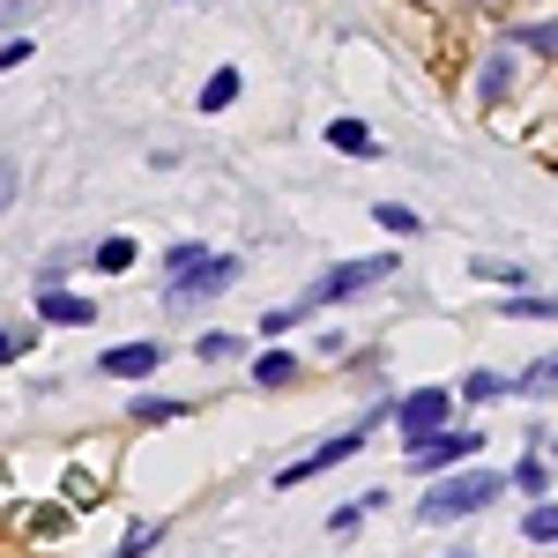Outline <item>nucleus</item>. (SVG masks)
<instances>
[{"instance_id":"nucleus-1","label":"nucleus","mask_w":558,"mask_h":558,"mask_svg":"<svg viewBox=\"0 0 558 558\" xmlns=\"http://www.w3.org/2000/svg\"><path fill=\"white\" fill-rule=\"evenodd\" d=\"M499 492H507V476H499V470H454V476H439L425 499H417V521L447 529V521H462V514H484Z\"/></svg>"},{"instance_id":"nucleus-2","label":"nucleus","mask_w":558,"mask_h":558,"mask_svg":"<svg viewBox=\"0 0 558 558\" xmlns=\"http://www.w3.org/2000/svg\"><path fill=\"white\" fill-rule=\"evenodd\" d=\"M387 417L402 432V447H425V439H439V432L454 425V387H410Z\"/></svg>"},{"instance_id":"nucleus-3","label":"nucleus","mask_w":558,"mask_h":558,"mask_svg":"<svg viewBox=\"0 0 558 558\" xmlns=\"http://www.w3.org/2000/svg\"><path fill=\"white\" fill-rule=\"evenodd\" d=\"M402 260L395 254H365V260H343V268H328L313 291H305V305H343V299H357V291H373V283H387Z\"/></svg>"},{"instance_id":"nucleus-4","label":"nucleus","mask_w":558,"mask_h":558,"mask_svg":"<svg viewBox=\"0 0 558 558\" xmlns=\"http://www.w3.org/2000/svg\"><path fill=\"white\" fill-rule=\"evenodd\" d=\"M476 454H484V432H439V439H425V447H410V470H425V476H439V470H462V462H476Z\"/></svg>"},{"instance_id":"nucleus-5","label":"nucleus","mask_w":558,"mask_h":558,"mask_svg":"<svg viewBox=\"0 0 558 558\" xmlns=\"http://www.w3.org/2000/svg\"><path fill=\"white\" fill-rule=\"evenodd\" d=\"M373 425H380V410H373L365 425H350V432H336V439H320V447H313L305 462H291V470L276 476V484H305V476H320V470H336V462H350V454L365 447V432H373Z\"/></svg>"},{"instance_id":"nucleus-6","label":"nucleus","mask_w":558,"mask_h":558,"mask_svg":"<svg viewBox=\"0 0 558 558\" xmlns=\"http://www.w3.org/2000/svg\"><path fill=\"white\" fill-rule=\"evenodd\" d=\"M231 283H239V260H231V254H209L194 276L165 283V305H202V299H216V291H231Z\"/></svg>"},{"instance_id":"nucleus-7","label":"nucleus","mask_w":558,"mask_h":558,"mask_svg":"<svg viewBox=\"0 0 558 558\" xmlns=\"http://www.w3.org/2000/svg\"><path fill=\"white\" fill-rule=\"evenodd\" d=\"M157 365H165V350H157V343H120V350H105L97 373H105V380H149Z\"/></svg>"},{"instance_id":"nucleus-8","label":"nucleus","mask_w":558,"mask_h":558,"mask_svg":"<svg viewBox=\"0 0 558 558\" xmlns=\"http://www.w3.org/2000/svg\"><path fill=\"white\" fill-rule=\"evenodd\" d=\"M38 313L52 320V328H83V320H97V305L75 299V291H38Z\"/></svg>"},{"instance_id":"nucleus-9","label":"nucleus","mask_w":558,"mask_h":558,"mask_svg":"<svg viewBox=\"0 0 558 558\" xmlns=\"http://www.w3.org/2000/svg\"><path fill=\"white\" fill-rule=\"evenodd\" d=\"M328 142H336L343 157H380V142H373L365 120H328Z\"/></svg>"},{"instance_id":"nucleus-10","label":"nucleus","mask_w":558,"mask_h":558,"mask_svg":"<svg viewBox=\"0 0 558 558\" xmlns=\"http://www.w3.org/2000/svg\"><path fill=\"white\" fill-rule=\"evenodd\" d=\"M254 380L260 387H291V380H299V357H291V350H260V357H254Z\"/></svg>"},{"instance_id":"nucleus-11","label":"nucleus","mask_w":558,"mask_h":558,"mask_svg":"<svg viewBox=\"0 0 558 558\" xmlns=\"http://www.w3.org/2000/svg\"><path fill=\"white\" fill-rule=\"evenodd\" d=\"M521 536H529V544H558V499L529 507V514H521Z\"/></svg>"},{"instance_id":"nucleus-12","label":"nucleus","mask_w":558,"mask_h":558,"mask_svg":"<svg viewBox=\"0 0 558 558\" xmlns=\"http://www.w3.org/2000/svg\"><path fill=\"white\" fill-rule=\"evenodd\" d=\"M514 395H558V350H551V357H536V365L521 373Z\"/></svg>"},{"instance_id":"nucleus-13","label":"nucleus","mask_w":558,"mask_h":558,"mask_svg":"<svg viewBox=\"0 0 558 558\" xmlns=\"http://www.w3.org/2000/svg\"><path fill=\"white\" fill-rule=\"evenodd\" d=\"M157 544H165V521H134L128 536H120V551H112V558H142V551H157Z\"/></svg>"},{"instance_id":"nucleus-14","label":"nucleus","mask_w":558,"mask_h":558,"mask_svg":"<svg viewBox=\"0 0 558 558\" xmlns=\"http://www.w3.org/2000/svg\"><path fill=\"white\" fill-rule=\"evenodd\" d=\"M476 89H484V97H507V89H514V60H507V52H492V60H484V75H476Z\"/></svg>"},{"instance_id":"nucleus-15","label":"nucleus","mask_w":558,"mask_h":558,"mask_svg":"<svg viewBox=\"0 0 558 558\" xmlns=\"http://www.w3.org/2000/svg\"><path fill=\"white\" fill-rule=\"evenodd\" d=\"M231 97H239V68H216V75H209V89H202V112H223Z\"/></svg>"},{"instance_id":"nucleus-16","label":"nucleus","mask_w":558,"mask_h":558,"mask_svg":"<svg viewBox=\"0 0 558 558\" xmlns=\"http://www.w3.org/2000/svg\"><path fill=\"white\" fill-rule=\"evenodd\" d=\"M89 268H105V276H128V268H134V239H105Z\"/></svg>"},{"instance_id":"nucleus-17","label":"nucleus","mask_w":558,"mask_h":558,"mask_svg":"<svg viewBox=\"0 0 558 558\" xmlns=\"http://www.w3.org/2000/svg\"><path fill=\"white\" fill-rule=\"evenodd\" d=\"M134 417H142V425H172V417H186V402H172V395H142Z\"/></svg>"},{"instance_id":"nucleus-18","label":"nucleus","mask_w":558,"mask_h":558,"mask_svg":"<svg viewBox=\"0 0 558 558\" xmlns=\"http://www.w3.org/2000/svg\"><path fill=\"white\" fill-rule=\"evenodd\" d=\"M202 260H209V246H194V239H186V246H172V254H165V283H179V276H194Z\"/></svg>"},{"instance_id":"nucleus-19","label":"nucleus","mask_w":558,"mask_h":558,"mask_svg":"<svg viewBox=\"0 0 558 558\" xmlns=\"http://www.w3.org/2000/svg\"><path fill=\"white\" fill-rule=\"evenodd\" d=\"M462 395H470V402H499V395H514V380H499V373H470Z\"/></svg>"},{"instance_id":"nucleus-20","label":"nucleus","mask_w":558,"mask_h":558,"mask_svg":"<svg viewBox=\"0 0 558 558\" xmlns=\"http://www.w3.org/2000/svg\"><path fill=\"white\" fill-rule=\"evenodd\" d=\"M470 268L484 276V283H514V291L529 283V268H521V260H470Z\"/></svg>"},{"instance_id":"nucleus-21","label":"nucleus","mask_w":558,"mask_h":558,"mask_svg":"<svg viewBox=\"0 0 558 558\" xmlns=\"http://www.w3.org/2000/svg\"><path fill=\"white\" fill-rule=\"evenodd\" d=\"M507 320H558V299H507Z\"/></svg>"},{"instance_id":"nucleus-22","label":"nucleus","mask_w":558,"mask_h":558,"mask_svg":"<svg viewBox=\"0 0 558 558\" xmlns=\"http://www.w3.org/2000/svg\"><path fill=\"white\" fill-rule=\"evenodd\" d=\"M514 45H536V52L558 60V23H514Z\"/></svg>"},{"instance_id":"nucleus-23","label":"nucleus","mask_w":558,"mask_h":558,"mask_svg":"<svg viewBox=\"0 0 558 558\" xmlns=\"http://www.w3.org/2000/svg\"><path fill=\"white\" fill-rule=\"evenodd\" d=\"M514 484L529 492V499H544V484H551V462H536V454H529V462H514Z\"/></svg>"},{"instance_id":"nucleus-24","label":"nucleus","mask_w":558,"mask_h":558,"mask_svg":"<svg viewBox=\"0 0 558 558\" xmlns=\"http://www.w3.org/2000/svg\"><path fill=\"white\" fill-rule=\"evenodd\" d=\"M373 216H380L387 231H402V239L417 231V209H402V202H373Z\"/></svg>"},{"instance_id":"nucleus-25","label":"nucleus","mask_w":558,"mask_h":558,"mask_svg":"<svg viewBox=\"0 0 558 558\" xmlns=\"http://www.w3.org/2000/svg\"><path fill=\"white\" fill-rule=\"evenodd\" d=\"M299 313H305V305H276V313H260V336H283V328H291Z\"/></svg>"},{"instance_id":"nucleus-26","label":"nucleus","mask_w":558,"mask_h":558,"mask_svg":"<svg viewBox=\"0 0 558 558\" xmlns=\"http://www.w3.org/2000/svg\"><path fill=\"white\" fill-rule=\"evenodd\" d=\"M357 521H365V507H336L328 514V536H357Z\"/></svg>"},{"instance_id":"nucleus-27","label":"nucleus","mask_w":558,"mask_h":558,"mask_svg":"<svg viewBox=\"0 0 558 558\" xmlns=\"http://www.w3.org/2000/svg\"><path fill=\"white\" fill-rule=\"evenodd\" d=\"M194 350H202L209 365H223V357H231V350H239V343H231V336H202V343H194Z\"/></svg>"},{"instance_id":"nucleus-28","label":"nucleus","mask_w":558,"mask_h":558,"mask_svg":"<svg viewBox=\"0 0 558 558\" xmlns=\"http://www.w3.org/2000/svg\"><path fill=\"white\" fill-rule=\"evenodd\" d=\"M23 60H31V38H8V45H0V75H8V68H23Z\"/></svg>"},{"instance_id":"nucleus-29","label":"nucleus","mask_w":558,"mask_h":558,"mask_svg":"<svg viewBox=\"0 0 558 558\" xmlns=\"http://www.w3.org/2000/svg\"><path fill=\"white\" fill-rule=\"evenodd\" d=\"M8 186H15V172H8V165H0V209H8Z\"/></svg>"},{"instance_id":"nucleus-30","label":"nucleus","mask_w":558,"mask_h":558,"mask_svg":"<svg viewBox=\"0 0 558 558\" xmlns=\"http://www.w3.org/2000/svg\"><path fill=\"white\" fill-rule=\"evenodd\" d=\"M8 357H15V336H0V365H8Z\"/></svg>"},{"instance_id":"nucleus-31","label":"nucleus","mask_w":558,"mask_h":558,"mask_svg":"<svg viewBox=\"0 0 558 558\" xmlns=\"http://www.w3.org/2000/svg\"><path fill=\"white\" fill-rule=\"evenodd\" d=\"M551 462H558V439H551Z\"/></svg>"},{"instance_id":"nucleus-32","label":"nucleus","mask_w":558,"mask_h":558,"mask_svg":"<svg viewBox=\"0 0 558 558\" xmlns=\"http://www.w3.org/2000/svg\"><path fill=\"white\" fill-rule=\"evenodd\" d=\"M454 558H476V551H454Z\"/></svg>"}]
</instances>
